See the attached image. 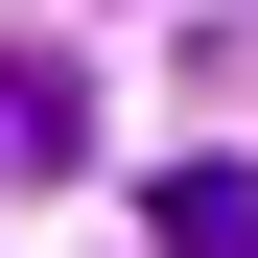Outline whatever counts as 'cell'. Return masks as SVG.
<instances>
[{"mask_svg": "<svg viewBox=\"0 0 258 258\" xmlns=\"http://www.w3.org/2000/svg\"><path fill=\"white\" fill-rule=\"evenodd\" d=\"M94 164V71L71 47H0V188H71Z\"/></svg>", "mask_w": 258, "mask_h": 258, "instance_id": "1", "label": "cell"}, {"mask_svg": "<svg viewBox=\"0 0 258 258\" xmlns=\"http://www.w3.org/2000/svg\"><path fill=\"white\" fill-rule=\"evenodd\" d=\"M141 235H164V258H258V164H164Z\"/></svg>", "mask_w": 258, "mask_h": 258, "instance_id": "2", "label": "cell"}]
</instances>
